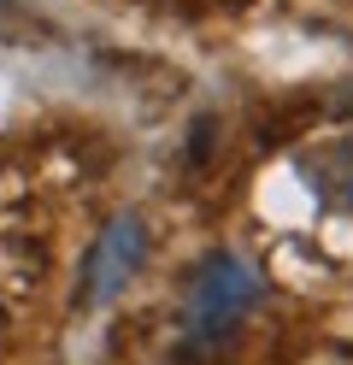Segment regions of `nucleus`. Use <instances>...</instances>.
Returning a JSON list of instances; mask_svg holds the SVG:
<instances>
[{"label":"nucleus","instance_id":"2","mask_svg":"<svg viewBox=\"0 0 353 365\" xmlns=\"http://www.w3.org/2000/svg\"><path fill=\"white\" fill-rule=\"evenodd\" d=\"M141 259H148V224H141L135 212H118L106 230H101L94 254H88L83 294H88L94 307H101V301H112V294H118V289H124L135 271H141Z\"/></svg>","mask_w":353,"mask_h":365},{"label":"nucleus","instance_id":"1","mask_svg":"<svg viewBox=\"0 0 353 365\" xmlns=\"http://www.w3.org/2000/svg\"><path fill=\"white\" fill-rule=\"evenodd\" d=\"M259 307V277L235 254H212L183 294V341L188 348H224Z\"/></svg>","mask_w":353,"mask_h":365}]
</instances>
